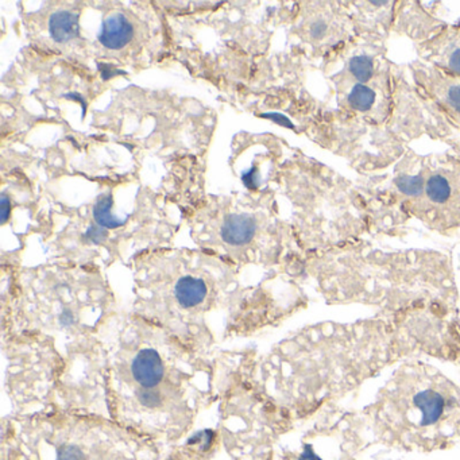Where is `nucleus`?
I'll use <instances>...</instances> for the list:
<instances>
[{"instance_id": "obj_13", "label": "nucleus", "mask_w": 460, "mask_h": 460, "mask_svg": "<svg viewBox=\"0 0 460 460\" xmlns=\"http://www.w3.org/2000/svg\"><path fill=\"white\" fill-rule=\"evenodd\" d=\"M397 187L406 196L419 198L424 192L425 182L420 176H405L397 180Z\"/></svg>"}, {"instance_id": "obj_15", "label": "nucleus", "mask_w": 460, "mask_h": 460, "mask_svg": "<svg viewBox=\"0 0 460 460\" xmlns=\"http://www.w3.org/2000/svg\"><path fill=\"white\" fill-rule=\"evenodd\" d=\"M109 234H107L106 228L101 227V226L91 225L88 230L85 231L84 239L93 244H102L107 241Z\"/></svg>"}, {"instance_id": "obj_3", "label": "nucleus", "mask_w": 460, "mask_h": 460, "mask_svg": "<svg viewBox=\"0 0 460 460\" xmlns=\"http://www.w3.org/2000/svg\"><path fill=\"white\" fill-rule=\"evenodd\" d=\"M454 181L446 172H436L425 182V204L419 212L438 227L460 225V187Z\"/></svg>"}, {"instance_id": "obj_9", "label": "nucleus", "mask_w": 460, "mask_h": 460, "mask_svg": "<svg viewBox=\"0 0 460 460\" xmlns=\"http://www.w3.org/2000/svg\"><path fill=\"white\" fill-rule=\"evenodd\" d=\"M50 37L58 44H66L80 36L79 14L58 12L49 20Z\"/></svg>"}, {"instance_id": "obj_22", "label": "nucleus", "mask_w": 460, "mask_h": 460, "mask_svg": "<svg viewBox=\"0 0 460 460\" xmlns=\"http://www.w3.org/2000/svg\"><path fill=\"white\" fill-rule=\"evenodd\" d=\"M169 460H173V459H169Z\"/></svg>"}, {"instance_id": "obj_5", "label": "nucleus", "mask_w": 460, "mask_h": 460, "mask_svg": "<svg viewBox=\"0 0 460 460\" xmlns=\"http://www.w3.org/2000/svg\"><path fill=\"white\" fill-rule=\"evenodd\" d=\"M422 58L428 66L460 80V31L446 29L424 45Z\"/></svg>"}, {"instance_id": "obj_10", "label": "nucleus", "mask_w": 460, "mask_h": 460, "mask_svg": "<svg viewBox=\"0 0 460 460\" xmlns=\"http://www.w3.org/2000/svg\"><path fill=\"white\" fill-rule=\"evenodd\" d=\"M112 204H114V200L109 193V195L101 196L93 206V219H95L96 225L106 228V230H117V228L123 227L128 222V217L119 219L112 214Z\"/></svg>"}, {"instance_id": "obj_4", "label": "nucleus", "mask_w": 460, "mask_h": 460, "mask_svg": "<svg viewBox=\"0 0 460 460\" xmlns=\"http://www.w3.org/2000/svg\"><path fill=\"white\" fill-rule=\"evenodd\" d=\"M414 80L452 122L460 126V80L430 66H414Z\"/></svg>"}, {"instance_id": "obj_1", "label": "nucleus", "mask_w": 460, "mask_h": 460, "mask_svg": "<svg viewBox=\"0 0 460 460\" xmlns=\"http://www.w3.org/2000/svg\"><path fill=\"white\" fill-rule=\"evenodd\" d=\"M374 438L406 452L443 451L460 443V387L429 366L401 367L367 411Z\"/></svg>"}, {"instance_id": "obj_7", "label": "nucleus", "mask_w": 460, "mask_h": 460, "mask_svg": "<svg viewBox=\"0 0 460 460\" xmlns=\"http://www.w3.org/2000/svg\"><path fill=\"white\" fill-rule=\"evenodd\" d=\"M133 26L126 15L117 14L104 21L99 33V42L107 49H122L133 39Z\"/></svg>"}, {"instance_id": "obj_14", "label": "nucleus", "mask_w": 460, "mask_h": 460, "mask_svg": "<svg viewBox=\"0 0 460 460\" xmlns=\"http://www.w3.org/2000/svg\"><path fill=\"white\" fill-rule=\"evenodd\" d=\"M56 460H87V455L76 444H63L58 447Z\"/></svg>"}, {"instance_id": "obj_21", "label": "nucleus", "mask_w": 460, "mask_h": 460, "mask_svg": "<svg viewBox=\"0 0 460 460\" xmlns=\"http://www.w3.org/2000/svg\"><path fill=\"white\" fill-rule=\"evenodd\" d=\"M64 98H66V101L77 102V103H80V106H82L83 109L82 117H85V111H87V101H85L84 96H83L82 93H66V95H64Z\"/></svg>"}, {"instance_id": "obj_8", "label": "nucleus", "mask_w": 460, "mask_h": 460, "mask_svg": "<svg viewBox=\"0 0 460 460\" xmlns=\"http://www.w3.org/2000/svg\"><path fill=\"white\" fill-rule=\"evenodd\" d=\"M208 295L206 281L198 277L184 276L174 285V298L180 308L193 309L200 306Z\"/></svg>"}, {"instance_id": "obj_16", "label": "nucleus", "mask_w": 460, "mask_h": 460, "mask_svg": "<svg viewBox=\"0 0 460 460\" xmlns=\"http://www.w3.org/2000/svg\"><path fill=\"white\" fill-rule=\"evenodd\" d=\"M242 181H243L244 187L250 190H257L260 188V177H258V168L252 165L249 171L244 172L242 174Z\"/></svg>"}, {"instance_id": "obj_12", "label": "nucleus", "mask_w": 460, "mask_h": 460, "mask_svg": "<svg viewBox=\"0 0 460 460\" xmlns=\"http://www.w3.org/2000/svg\"><path fill=\"white\" fill-rule=\"evenodd\" d=\"M349 72L359 83H367L373 77V60L367 56H355L349 61Z\"/></svg>"}, {"instance_id": "obj_19", "label": "nucleus", "mask_w": 460, "mask_h": 460, "mask_svg": "<svg viewBox=\"0 0 460 460\" xmlns=\"http://www.w3.org/2000/svg\"><path fill=\"white\" fill-rule=\"evenodd\" d=\"M0 207H2V223H7L9 220L10 214H12V201H10L9 196L2 195L0 198Z\"/></svg>"}, {"instance_id": "obj_11", "label": "nucleus", "mask_w": 460, "mask_h": 460, "mask_svg": "<svg viewBox=\"0 0 460 460\" xmlns=\"http://www.w3.org/2000/svg\"><path fill=\"white\" fill-rule=\"evenodd\" d=\"M376 101V93L363 84L355 85L349 95V104L357 111H367Z\"/></svg>"}, {"instance_id": "obj_6", "label": "nucleus", "mask_w": 460, "mask_h": 460, "mask_svg": "<svg viewBox=\"0 0 460 460\" xmlns=\"http://www.w3.org/2000/svg\"><path fill=\"white\" fill-rule=\"evenodd\" d=\"M257 233V222L249 214L228 215L220 228L223 241L230 246H243L250 243Z\"/></svg>"}, {"instance_id": "obj_2", "label": "nucleus", "mask_w": 460, "mask_h": 460, "mask_svg": "<svg viewBox=\"0 0 460 460\" xmlns=\"http://www.w3.org/2000/svg\"><path fill=\"white\" fill-rule=\"evenodd\" d=\"M206 376L179 338L168 331H123L110 366V384L147 413L188 401Z\"/></svg>"}, {"instance_id": "obj_18", "label": "nucleus", "mask_w": 460, "mask_h": 460, "mask_svg": "<svg viewBox=\"0 0 460 460\" xmlns=\"http://www.w3.org/2000/svg\"><path fill=\"white\" fill-rule=\"evenodd\" d=\"M260 117L265 118V119L273 120V122H276L277 125L284 126V128H295L293 123L290 122V120L288 119V118L285 117V115L276 114V112H269V114H261Z\"/></svg>"}, {"instance_id": "obj_20", "label": "nucleus", "mask_w": 460, "mask_h": 460, "mask_svg": "<svg viewBox=\"0 0 460 460\" xmlns=\"http://www.w3.org/2000/svg\"><path fill=\"white\" fill-rule=\"evenodd\" d=\"M327 33V25H325L323 21H317L312 25L311 28V36L312 39L320 40L323 39V36Z\"/></svg>"}, {"instance_id": "obj_17", "label": "nucleus", "mask_w": 460, "mask_h": 460, "mask_svg": "<svg viewBox=\"0 0 460 460\" xmlns=\"http://www.w3.org/2000/svg\"><path fill=\"white\" fill-rule=\"evenodd\" d=\"M98 71L101 72L102 79L104 82L114 79L117 76H125L126 72L120 71V69L115 68L112 64L98 63Z\"/></svg>"}]
</instances>
